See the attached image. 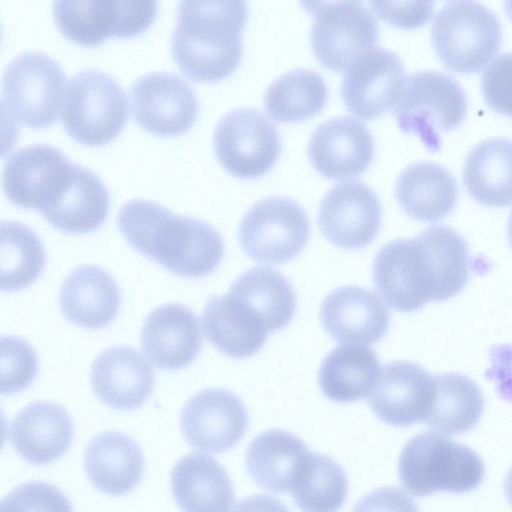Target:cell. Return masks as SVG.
I'll return each mask as SVG.
<instances>
[{
    "label": "cell",
    "mask_w": 512,
    "mask_h": 512,
    "mask_svg": "<svg viewBox=\"0 0 512 512\" xmlns=\"http://www.w3.org/2000/svg\"><path fill=\"white\" fill-rule=\"evenodd\" d=\"M469 249L451 227L430 226L414 238L386 243L373 263V281L391 308L414 312L456 296L469 278Z\"/></svg>",
    "instance_id": "1"
},
{
    "label": "cell",
    "mask_w": 512,
    "mask_h": 512,
    "mask_svg": "<svg viewBox=\"0 0 512 512\" xmlns=\"http://www.w3.org/2000/svg\"><path fill=\"white\" fill-rule=\"evenodd\" d=\"M116 223L134 250L181 277L211 274L224 254L222 237L211 225L146 199L125 202Z\"/></svg>",
    "instance_id": "2"
},
{
    "label": "cell",
    "mask_w": 512,
    "mask_h": 512,
    "mask_svg": "<svg viewBox=\"0 0 512 512\" xmlns=\"http://www.w3.org/2000/svg\"><path fill=\"white\" fill-rule=\"evenodd\" d=\"M247 18L244 1H179L171 34L174 60L196 80L216 81L229 76L242 57Z\"/></svg>",
    "instance_id": "3"
},
{
    "label": "cell",
    "mask_w": 512,
    "mask_h": 512,
    "mask_svg": "<svg viewBox=\"0 0 512 512\" xmlns=\"http://www.w3.org/2000/svg\"><path fill=\"white\" fill-rule=\"evenodd\" d=\"M484 474V463L474 450L432 431L408 440L398 461L400 483L418 497L470 492L482 483Z\"/></svg>",
    "instance_id": "4"
},
{
    "label": "cell",
    "mask_w": 512,
    "mask_h": 512,
    "mask_svg": "<svg viewBox=\"0 0 512 512\" xmlns=\"http://www.w3.org/2000/svg\"><path fill=\"white\" fill-rule=\"evenodd\" d=\"M431 40L443 64L456 72L482 69L502 44L497 15L477 1H451L436 13Z\"/></svg>",
    "instance_id": "5"
},
{
    "label": "cell",
    "mask_w": 512,
    "mask_h": 512,
    "mask_svg": "<svg viewBox=\"0 0 512 512\" xmlns=\"http://www.w3.org/2000/svg\"><path fill=\"white\" fill-rule=\"evenodd\" d=\"M127 115L126 93L114 77L94 68L70 77L60 117L73 139L88 145L107 143L121 131Z\"/></svg>",
    "instance_id": "6"
},
{
    "label": "cell",
    "mask_w": 512,
    "mask_h": 512,
    "mask_svg": "<svg viewBox=\"0 0 512 512\" xmlns=\"http://www.w3.org/2000/svg\"><path fill=\"white\" fill-rule=\"evenodd\" d=\"M466 110L465 91L452 76L425 70L407 78L395 116L404 133L416 134L428 150L437 151L440 133L460 125Z\"/></svg>",
    "instance_id": "7"
},
{
    "label": "cell",
    "mask_w": 512,
    "mask_h": 512,
    "mask_svg": "<svg viewBox=\"0 0 512 512\" xmlns=\"http://www.w3.org/2000/svg\"><path fill=\"white\" fill-rule=\"evenodd\" d=\"M65 73L60 63L38 51L13 57L2 76L1 108L31 127L50 125L61 110Z\"/></svg>",
    "instance_id": "8"
},
{
    "label": "cell",
    "mask_w": 512,
    "mask_h": 512,
    "mask_svg": "<svg viewBox=\"0 0 512 512\" xmlns=\"http://www.w3.org/2000/svg\"><path fill=\"white\" fill-rule=\"evenodd\" d=\"M302 5L313 14L312 51L330 70H347L378 41L376 18L362 2H304Z\"/></svg>",
    "instance_id": "9"
},
{
    "label": "cell",
    "mask_w": 512,
    "mask_h": 512,
    "mask_svg": "<svg viewBox=\"0 0 512 512\" xmlns=\"http://www.w3.org/2000/svg\"><path fill=\"white\" fill-rule=\"evenodd\" d=\"M310 235L305 210L294 200L272 196L252 205L238 229L242 250L265 264H283L299 255Z\"/></svg>",
    "instance_id": "10"
},
{
    "label": "cell",
    "mask_w": 512,
    "mask_h": 512,
    "mask_svg": "<svg viewBox=\"0 0 512 512\" xmlns=\"http://www.w3.org/2000/svg\"><path fill=\"white\" fill-rule=\"evenodd\" d=\"M215 154L231 175L251 179L266 174L281 153L275 124L254 108H237L223 115L213 133Z\"/></svg>",
    "instance_id": "11"
},
{
    "label": "cell",
    "mask_w": 512,
    "mask_h": 512,
    "mask_svg": "<svg viewBox=\"0 0 512 512\" xmlns=\"http://www.w3.org/2000/svg\"><path fill=\"white\" fill-rule=\"evenodd\" d=\"M157 7L155 0H56L52 12L66 37L95 45L111 35L130 37L146 30Z\"/></svg>",
    "instance_id": "12"
},
{
    "label": "cell",
    "mask_w": 512,
    "mask_h": 512,
    "mask_svg": "<svg viewBox=\"0 0 512 512\" xmlns=\"http://www.w3.org/2000/svg\"><path fill=\"white\" fill-rule=\"evenodd\" d=\"M73 164L52 145L36 143L21 147L5 160L3 191L13 204L43 213L61 195Z\"/></svg>",
    "instance_id": "13"
},
{
    "label": "cell",
    "mask_w": 512,
    "mask_h": 512,
    "mask_svg": "<svg viewBox=\"0 0 512 512\" xmlns=\"http://www.w3.org/2000/svg\"><path fill=\"white\" fill-rule=\"evenodd\" d=\"M130 97L135 120L158 135L189 129L198 113V99L189 83L171 71L157 70L138 77Z\"/></svg>",
    "instance_id": "14"
},
{
    "label": "cell",
    "mask_w": 512,
    "mask_h": 512,
    "mask_svg": "<svg viewBox=\"0 0 512 512\" xmlns=\"http://www.w3.org/2000/svg\"><path fill=\"white\" fill-rule=\"evenodd\" d=\"M406 80L403 62L397 54L372 47L345 71L342 99L353 115L372 120L396 107Z\"/></svg>",
    "instance_id": "15"
},
{
    "label": "cell",
    "mask_w": 512,
    "mask_h": 512,
    "mask_svg": "<svg viewBox=\"0 0 512 512\" xmlns=\"http://www.w3.org/2000/svg\"><path fill=\"white\" fill-rule=\"evenodd\" d=\"M248 424V413L241 399L222 388H208L194 394L180 415L186 441L193 448L209 453L231 449L242 439Z\"/></svg>",
    "instance_id": "16"
},
{
    "label": "cell",
    "mask_w": 512,
    "mask_h": 512,
    "mask_svg": "<svg viewBox=\"0 0 512 512\" xmlns=\"http://www.w3.org/2000/svg\"><path fill=\"white\" fill-rule=\"evenodd\" d=\"M382 208L375 192L360 181L337 183L324 195L318 224L325 238L343 249H360L377 236Z\"/></svg>",
    "instance_id": "17"
},
{
    "label": "cell",
    "mask_w": 512,
    "mask_h": 512,
    "mask_svg": "<svg viewBox=\"0 0 512 512\" xmlns=\"http://www.w3.org/2000/svg\"><path fill=\"white\" fill-rule=\"evenodd\" d=\"M434 395L433 376L409 361L387 363L380 372L369 406L383 422L409 426L424 422Z\"/></svg>",
    "instance_id": "18"
},
{
    "label": "cell",
    "mask_w": 512,
    "mask_h": 512,
    "mask_svg": "<svg viewBox=\"0 0 512 512\" xmlns=\"http://www.w3.org/2000/svg\"><path fill=\"white\" fill-rule=\"evenodd\" d=\"M374 151L369 129L350 116L321 123L308 144L311 164L328 179H346L363 173L369 167Z\"/></svg>",
    "instance_id": "19"
},
{
    "label": "cell",
    "mask_w": 512,
    "mask_h": 512,
    "mask_svg": "<svg viewBox=\"0 0 512 512\" xmlns=\"http://www.w3.org/2000/svg\"><path fill=\"white\" fill-rule=\"evenodd\" d=\"M320 321L337 342L371 345L380 341L390 324V314L372 291L349 285L334 289L323 300Z\"/></svg>",
    "instance_id": "20"
},
{
    "label": "cell",
    "mask_w": 512,
    "mask_h": 512,
    "mask_svg": "<svg viewBox=\"0 0 512 512\" xmlns=\"http://www.w3.org/2000/svg\"><path fill=\"white\" fill-rule=\"evenodd\" d=\"M92 389L110 408L130 411L140 408L154 388V371L134 348L120 345L103 350L90 372Z\"/></svg>",
    "instance_id": "21"
},
{
    "label": "cell",
    "mask_w": 512,
    "mask_h": 512,
    "mask_svg": "<svg viewBox=\"0 0 512 512\" xmlns=\"http://www.w3.org/2000/svg\"><path fill=\"white\" fill-rule=\"evenodd\" d=\"M142 350L163 370H179L197 357L202 337L196 314L182 304H165L153 310L141 331Z\"/></svg>",
    "instance_id": "22"
},
{
    "label": "cell",
    "mask_w": 512,
    "mask_h": 512,
    "mask_svg": "<svg viewBox=\"0 0 512 512\" xmlns=\"http://www.w3.org/2000/svg\"><path fill=\"white\" fill-rule=\"evenodd\" d=\"M74 428L67 410L54 402L30 403L10 421L8 438L14 450L35 465L51 463L71 446Z\"/></svg>",
    "instance_id": "23"
},
{
    "label": "cell",
    "mask_w": 512,
    "mask_h": 512,
    "mask_svg": "<svg viewBox=\"0 0 512 512\" xmlns=\"http://www.w3.org/2000/svg\"><path fill=\"white\" fill-rule=\"evenodd\" d=\"M120 291L114 278L96 265H82L69 273L59 290L65 318L78 327L101 329L117 316Z\"/></svg>",
    "instance_id": "24"
},
{
    "label": "cell",
    "mask_w": 512,
    "mask_h": 512,
    "mask_svg": "<svg viewBox=\"0 0 512 512\" xmlns=\"http://www.w3.org/2000/svg\"><path fill=\"white\" fill-rule=\"evenodd\" d=\"M310 450L296 435L271 429L258 434L245 454L249 476L262 488L274 492H291Z\"/></svg>",
    "instance_id": "25"
},
{
    "label": "cell",
    "mask_w": 512,
    "mask_h": 512,
    "mask_svg": "<svg viewBox=\"0 0 512 512\" xmlns=\"http://www.w3.org/2000/svg\"><path fill=\"white\" fill-rule=\"evenodd\" d=\"M84 469L93 486L109 495H124L140 482L144 459L127 434L107 431L95 436L84 452Z\"/></svg>",
    "instance_id": "26"
},
{
    "label": "cell",
    "mask_w": 512,
    "mask_h": 512,
    "mask_svg": "<svg viewBox=\"0 0 512 512\" xmlns=\"http://www.w3.org/2000/svg\"><path fill=\"white\" fill-rule=\"evenodd\" d=\"M171 491L183 512H229L234 491L225 468L212 457L190 453L171 472Z\"/></svg>",
    "instance_id": "27"
},
{
    "label": "cell",
    "mask_w": 512,
    "mask_h": 512,
    "mask_svg": "<svg viewBox=\"0 0 512 512\" xmlns=\"http://www.w3.org/2000/svg\"><path fill=\"white\" fill-rule=\"evenodd\" d=\"M395 194L408 216L419 221L436 222L454 208L458 184L444 166L418 161L406 166L399 174Z\"/></svg>",
    "instance_id": "28"
},
{
    "label": "cell",
    "mask_w": 512,
    "mask_h": 512,
    "mask_svg": "<svg viewBox=\"0 0 512 512\" xmlns=\"http://www.w3.org/2000/svg\"><path fill=\"white\" fill-rule=\"evenodd\" d=\"M109 206V193L99 176L74 163L62 194L42 214L53 227L63 232L84 234L102 225Z\"/></svg>",
    "instance_id": "29"
},
{
    "label": "cell",
    "mask_w": 512,
    "mask_h": 512,
    "mask_svg": "<svg viewBox=\"0 0 512 512\" xmlns=\"http://www.w3.org/2000/svg\"><path fill=\"white\" fill-rule=\"evenodd\" d=\"M202 324L208 341L231 358H247L265 344L268 331L261 322L231 294L208 299Z\"/></svg>",
    "instance_id": "30"
},
{
    "label": "cell",
    "mask_w": 512,
    "mask_h": 512,
    "mask_svg": "<svg viewBox=\"0 0 512 512\" xmlns=\"http://www.w3.org/2000/svg\"><path fill=\"white\" fill-rule=\"evenodd\" d=\"M269 333L286 327L293 319L297 297L291 283L269 267H254L241 274L229 291Z\"/></svg>",
    "instance_id": "31"
},
{
    "label": "cell",
    "mask_w": 512,
    "mask_h": 512,
    "mask_svg": "<svg viewBox=\"0 0 512 512\" xmlns=\"http://www.w3.org/2000/svg\"><path fill=\"white\" fill-rule=\"evenodd\" d=\"M376 353L363 345H338L323 359L319 369V386L323 394L338 403L365 398L380 375Z\"/></svg>",
    "instance_id": "32"
},
{
    "label": "cell",
    "mask_w": 512,
    "mask_h": 512,
    "mask_svg": "<svg viewBox=\"0 0 512 512\" xmlns=\"http://www.w3.org/2000/svg\"><path fill=\"white\" fill-rule=\"evenodd\" d=\"M463 182L470 195L491 207L512 203V140L485 139L466 156Z\"/></svg>",
    "instance_id": "33"
},
{
    "label": "cell",
    "mask_w": 512,
    "mask_h": 512,
    "mask_svg": "<svg viewBox=\"0 0 512 512\" xmlns=\"http://www.w3.org/2000/svg\"><path fill=\"white\" fill-rule=\"evenodd\" d=\"M434 395L424 423L449 435L472 429L484 410V398L479 386L459 373L433 375Z\"/></svg>",
    "instance_id": "34"
},
{
    "label": "cell",
    "mask_w": 512,
    "mask_h": 512,
    "mask_svg": "<svg viewBox=\"0 0 512 512\" xmlns=\"http://www.w3.org/2000/svg\"><path fill=\"white\" fill-rule=\"evenodd\" d=\"M328 99L323 77L310 69L282 74L264 95L266 113L279 122H299L319 113Z\"/></svg>",
    "instance_id": "35"
},
{
    "label": "cell",
    "mask_w": 512,
    "mask_h": 512,
    "mask_svg": "<svg viewBox=\"0 0 512 512\" xmlns=\"http://www.w3.org/2000/svg\"><path fill=\"white\" fill-rule=\"evenodd\" d=\"M1 290L18 291L31 285L43 272L46 254L39 236L15 221L1 222Z\"/></svg>",
    "instance_id": "36"
},
{
    "label": "cell",
    "mask_w": 512,
    "mask_h": 512,
    "mask_svg": "<svg viewBox=\"0 0 512 512\" xmlns=\"http://www.w3.org/2000/svg\"><path fill=\"white\" fill-rule=\"evenodd\" d=\"M347 490V476L339 463L311 452L290 493L302 512H337Z\"/></svg>",
    "instance_id": "37"
},
{
    "label": "cell",
    "mask_w": 512,
    "mask_h": 512,
    "mask_svg": "<svg viewBox=\"0 0 512 512\" xmlns=\"http://www.w3.org/2000/svg\"><path fill=\"white\" fill-rule=\"evenodd\" d=\"M38 358L33 347L15 336L1 337V391L11 395L27 388L35 379Z\"/></svg>",
    "instance_id": "38"
},
{
    "label": "cell",
    "mask_w": 512,
    "mask_h": 512,
    "mask_svg": "<svg viewBox=\"0 0 512 512\" xmlns=\"http://www.w3.org/2000/svg\"><path fill=\"white\" fill-rule=\"evenodd\" d=\"M0 512H73L69 499L55 486L27 482L14 488L0 504Z\"/></svg>",
    "instance_id": "39"
},
{
    "label": "cell",
    "mask_w": 512,
    "mask_h": 512,
    "mask_svg": "<svg viewBox=\"0 0 512 512\" xmlns=\"http://www.w3.org/2000/svg\"><path fill=\"white\" fill-rule=\"evenodd\" d=\"M481 88L491 108L512 116V52L500 54L485 69Z\"/></svg>",
    "instance_id": "40"
},
{
    "label": "cell",
    "mask_w": 512,
    "mask_h": 512,
    "mask_svg": "<svg viewBox=\"0 0 512 512\" xmlns=\"http://www.w3.org/2000/svg\"><path fill=\"white\" fill-rule=\"evenodd\" d=\"M371 10L385 22L404 29L426 23L433 13V2H368Z\"/></svg>",
    "instance_id": "41"
},
{
    "label": "cell",
    "mask_w": 512,
    "mask_h": 512,
    "mask_svg": "<svg viewBox=\"0 0 512 512\" xmlns=\"http://www.w3.org/2000/svg\"><path fill=\"white\" fill-rule=\"evenodd\" d=\"M352 512H419L416 503L397 487L377 488L363 496Z\"/></svg>",
    "instance_id": "42"
},
{
    "label": "cell",
    "mask_w": 512,
    "mask_h": 512,
    "mask_svg": "<svg viewBox=\"0 0 512 512\" xmlns=\"http://www.w3.org/2000/svg\"><path fill=\"white\" fill-rule=\"evenodd\" d=\"M232 512H290L277 498L267 494H255L240 500Z\"/></svg>",
    "instance_id": "43"
},
{
    "label": "cell",
    "mask_w": 512,
    "mask_h": 512,
    "mask_svg": "<svg viewBox=\"0 0 512 512\" xmlns=\"http://www.w3.org/2000/svg\"><path fill=\"white\" fill-rule=\"evenodd\" d=\"M504 491H505V495H506L508 502L512 506V467L506 476L505 483H504Z\"/></svg>",
    "instance_id": "44"
},
{
    "label": "cell",
    "mask_w": 512,
    "mask_h": 512,
    "mask_svg": "<svg viewBox=\"0 0 512 512\" xmlns=\"http://www.w3.org/2000/svg\"><path fill=\"white\" fill-rule=\"evenodd\" d=\"M507 233H508L509 242L512 247V210L510 212L509 219H508Z\"/></svg>",
    "instance_id": "45"
}]
</instances>
